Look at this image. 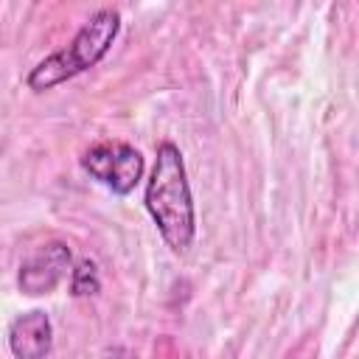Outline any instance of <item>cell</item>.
Here are the masks:
<instances>
[{
    "instance_id": "obj_3",
    "label": "cell",
    "mask_w": 359,
    "mask_h": 359,
    "mask_svg": "<svg viewBox=\"0 0 359 359\" xmlns=\"http://www.w3.org/2000/svg\"><path fill=\"white\" fill-rule=\"evenodd\" d=\"M81 168L101 182L104 188H109L118 196H126L135 191V185L143 180V154L123 140H104L90 146L81 154Z\"/></svg>"
},
{
    "instance_id": "obj_4",
    "label": "cell",
    "mask_w": 359,
    "mask_h": 359,
    "mask_svg": "<svg viewBox=\"0 0 359 359\" xmlns=\"http://www.w3.org/2000/svg\"><path fill=\"white\" fill-rule=\"evenodd\" d=\"M73 269V252L65 241L53 238L39 244L22 264L17 272V289L28 297H39V294H50Z\"/></svg>"
},
{
    "instance_id": "obj_1",
    "label": "cell",
    "mask_w": 359,
    "mask_h": 359,
    "mask_svg": "<svg viewBox=\"0 0 359 359\" xmlns=\"http://www.w3.org/2000/svg\"><path fill=\"white\" fill-rule=\"evenodd\" d=\"M143 205L165 247L174 255H185L196 238V208L182 151L171 140H163L154 149V165L146 180Z\"/></svg>"
},
{
    "instance_id": "obj_6",
    "label": "cell",
    "mask_w": 359,
    "mask_h": 359,
    "mask_svg": "<svg viewBox=\"0 0 359 359\" xmlns=\"http://www.w3.org/2000/svg\"><path fill=\"white\" fill-rule=\"evenodd\" d=\"M101 289L98 278V264L93 258H81L70 269V294L73 297H93Z\"/></svg>"
},
{
    "instance_id": "obj_5",
    "label": "cell",
    "mask_w": 359,
    "mask_h": 359,
    "mask_svg": "<svg viewBox=\"0 0 359 359\" xmlns=\"http://www.w3.org/2000/svg\"><path fill=\"white\" fill-rule=\"evenodd\" d=\"M53 348V323L42 309L22 311L8 325V351L14 359H45Z\"/></svg>"
},
{
    "instance_id": "obj_2",
    "label": "cell",
    "mask_w": 359,
    "mask_h": 359,
    "mask_svg": "<svg viewBox=\"0 0 359 359\" xmlns=\"http://www.w3.org/2000/svg\"><path fill=\"white\" fill-rule=\"evenodd\" d=\"M121 34V14L118 8H98L79 31L76 36L48 53L42 62H36L28 76H25V87L31 93H48L81 73H87L90 67H95L112 48V42Z\"/></svg>"
}]
</instances>
